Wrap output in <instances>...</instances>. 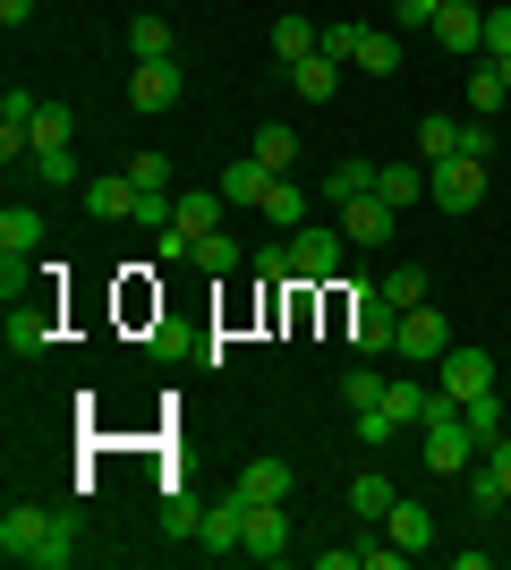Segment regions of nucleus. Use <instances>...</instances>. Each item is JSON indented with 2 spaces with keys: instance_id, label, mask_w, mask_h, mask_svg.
<instances>
[{
  "instance_id": "f257e3e1",
  "label": "nucleus",
  "mask_w": 511,
  "mask_h": 570,
  "mask_svg": "<svg viewBox=\"0 0 511 570\" xmlns=\"http://www.w3.org/2000/svg\"><path fill=\"white\" fill-rule=\"evenodd\" d=\"M0 553L18 570H69L77 562V520H60V511H9L0 520Z\"/></svg>"
},
{
  "instance_id": "f03ea898",
  "label": "nucleus",
  "mask_w": 511,
  "mask_h": 570,
  "mask_svg": "<svg viewBox=\"0 0 511 570\" xmlns=\"http://www.w3.org/2000/svg\"><path fill=\"white\" fill-rule=\"evenodd\" d=\"M435 392H443L452 409L487 401V392H494V357H487V350H469V341H452V350L435 357Z\"/></svg>"
},
{
  "instance_id": "7ed1b4c3",
  "label": "nucleus",
  "mask_w": 511,
  "mask_h": 570,
  "mask_svg": "<svg viewBox=\"0 0 511 570\" xmlns=\"http://www.w3.org/2000/svg\"><path fill=\"white\" fill-rule=\"evenodd\" d=\"M341 256H350V238L341 230H291V282L298 289H324V282H341Z\"/></svg>"
},
{
  "instance_id": "20e7f679",
  "label": "nucleus",
  "mask_w": 511,
  "mask_h": 570,
  "mask_svg": "<svg viewBox=\"0 0 511 570\" xmlns=\"http://www.w3.org/2000/svg\"><path fill=\"white\" fill-rule=\"evenodd\" d=\"M487 179H494V163H469V154H452V163L426 170V196H435L443 214H478V205H487Z\"/></svg>"
},
{
  "instance_id": "39448f33",
  "label": "nucleus",
  "mask_w": 511,
  "mask_h": 570,
  "mask_svg": "<svg viewBox=\"0 0 511 570\" xmlns=\"http://www.w3.org/2000/svg\"><path fill=\"white\" fill-rule=\"evenodd\" d=\"M443 350H452V315H443L435 298L401 315V333H392V357H410V366H435Z\"/></svg>"
},
{
  "instance_id": "423d86ee",
  "label": "nucleus",
  "mask_w": 511,
  "mask_h": 570,
  "mask_svg": "<svg viewBox=\"0 0 511 570\" xmlns=\"http://www.w3.org/2000/svg\"><path fill=\"white\" fill-rule=\"evenodd\" d=\"M478 452H487V443L469 434V417H461V409H443V417H426V469H435V476H461V469H469Z\"/></svg>"
},
{
  "instance_id": "0eeeda50",
  "label": "nucleus",
  "mask_w": 511,
  "mask_h": 570,
  "mask_svg": "<svg viewBox=\"0 0 511 570\" xmlns=\"http://www.w3.org/2000/svg\"><path fill=\"white\" fill-rule=\"evenodd\" d=\"M247 562H291V511L282 502H247Z\"/></svg>"
},
{
  "instance_id": "6e6552de",
  "label": "nucleus",
  "mask_w": 511,
  "mask_h": 570,
  "mask_svg": "<svg viewBox=\"0 0 511 570\" xmlns=\"http://www.w3.org/2000/svg\"><path fill=\"white\" fill-rule=\"evenodd\" d=\"M435 43L461 51V60H469V51H487V9H478V0H443V9H435Z\"/></svg>"
},
{
  "instance_id": "1a4fd4ad",
  "label": "nucleus",
  "mask_w": 511,
  "mask_h": 570,
  "mask_svg": "<svg viewBox=\"0 0 511 570\" xmlns=\"http://www.w3.org/2000/svg\"><path fill=\"white\" fill-rule=\"evenodd\" d=\"M137 205H146V188H137L128 170H102V179H86V214H95V222H137Z\"/></svg>"
},
{
  "instance_id": "9d476101",
  "label": "nucleus",
  "mask_w": 511,
  "mask_h": 570,
  "mask_svg": "<svg viewBox=\"0 0 511 570\" xmlns=\"http://www.w3.org/2000/svg\"><path fill=\"white\" fill-rule=\"evenodd\" d=\"M392 333H401V315H392L375 289H366V298H350V341H358V357H384Z\"/></svg>"
},
{
  "instance_id": "9b49d317",
  "label": "nucleus",
  "mask_w": 511,
  "mask_h": 570,
  "mask_svg": "<svg viewBox=\"0 0 511 570\" xmlns=\"http://www.w3.org/2000/svg\"><path fill=\"white\" fill-rule=\"evenodd\" d=\"M179 86H188V77H179V60H137L128 102H137V111H170V102H179Z\"/></svg>"
},
{
  "instance_id": "f8f14e48",
  "label": "nucleus",
  "mask_w": 511,
  "mask_h": 570,
  "mask_svg": "<svg viewBox=\"0 0 511 570\" xmlns=\"http://www.w3.org/2000/svg\"><path fill=\"white\" fill-rule=\"evenodd\" d=\"M392 222H401V214H392L384 196H350V205H341V238H350V247H384Z\"/></svg>"
},
{
  "instance_id": "ddd939ff",
  "label": "nucleus",
  "mask_w": 511,
  "mask_h": 570,
  "mask_svg": "<svg viewBox=\"0 0 511 570\" xmlns=\"http://www.w3.org/2000/svg\"><path fill=\"white\" fill-rule=\"evenodd\" d=\"M443 409H452V401H443V392H426L417 375L384 383V417H392V426H426V417H443Z\"/></svg>"
},
{
  "instance_id": "4468645a",
  "label": "nucleus",
  "mask_w": 511,
  "mask_h": 570,
  "mask_svg": "<svg viewBox=\"0 0 511 570\" xmlns=\"http://www.w3.org/2000/svg\"><path fill=\"white\" fill-rule=\"evenodd\" d=\"M9 350L18 357L51 350V298H9Z\"/></svg>"
},
{
  "instance_id": "2eb2a0df",
  "label": "nucleus",
  "mask_w": 511,
  "mask_h": 570,
  "mask_svg": "<svg viewBox=\"0 0 511 570\" xmlns=\"http://www.w3.org/2000/svg\"><path fill=\"white\" fill-rule=\"evenodd\" d=\"M230 494L239 502H291V460H247Z\"/></svg>"
},
{
  "instance_id": "dca6fc26",
  "label": "nucleus",
  "mask_w": 511,
  "mask_h": 570,
  "mask_svg": "<svg viewBox=\"0 0 511 570\" xmlns=\"http://www.w3.org/2000/svg\"><path fill=\"white\" fill-rule=\"evenodd\" d=\"M375 170H384V163H366V154H341V163L324 170V205H350V196H375Z\"/></svg>"
},
{
  "instance_id": "f3484780",
  "label": "nucleus",
  "mask_w": 511,
  "mask_h": 570,
  "mask_svg": "<svg viewBox=\"0 0 511 570\" xmlns=\"http://www.w3.org/2000/svg\"><path fill=\"white\" fill-rule=\"evenodd\" d=\"M333 86H341V60H333V51L291 60V95H298V102H333Z\"/></svg>"
},
{
  "instance_id": "a211bd4d",
  "label": "nucleus",
  "mask_w": 511,
  "mask_h": 570,
  "mask_svg": "<svg viewBox=\"0 0 511 570\" xmlns=\"http://www.w3.org/2000/svg\"><path fill=\"white\" fill-rule=\"evenodd\" d=\"M469 494H478V511L511 502V434H494V443H487V476H469Z\"/></svg>"
},
{
  "instance_id": "6ab92c4d",
  "label": "nucleus",
  "mask_w": 511,
  "mask_h": 570,
  "mask_svg": "<svg viewBox=\"0 0 511 570\" xmlns=\"http://www.w3.org/2000/svg\"><path fill=\"white\" fill-rule=\"evenodd\" d=\"M375 196H384L392 214H401V205H426V163H384L375 170Z\"/></svg>"
},
{
  "instance_id": "aec40b11",
  "label": "nucleus",
  "mask_w": 511,
  "mask_h": 570,
  "mask_svg": "<svg viewBox=\"0 0 511 570\" xmlns=\"http://www.w3.org/2000/svg\"><path fill=\"white\" fill-rule=\"evenodd\" d=\"M265 188H273V170L247 154V163H230L222 170V205H265Z\"/></svg>"
},
{
  "instance_id": "412c9836",
  "label": "nucleus",
  "mask_w": 511,
  "mask_h": 570,
  "mask_svg": "<svg viewBox=\"0 0 511 570\" xmlns=\"http://www.w3.org/2000/svg\"><path fill=\"white\" fill-rule=\"evenodd\" d=\"M256 214H265V222H282V230H307V196H298V179H291V170H282V179L265 188V205H256Z\"/></svg>"
},
{
  "instance_id": "4be33fe9",
  "label": "nucleus",
  "mask_w": 511,
  "mask_h": 570,
  "mask_svg": "<svg viewBox=\"0 0 511 570\" xmlns=\"http://www.w3.org/2000/svg\"><path fill=\"white\" fill-rule=\"evenodd\" d=\"M452 154H461V119H435V111H426V119H417V163L435 170V163H452Z\"/></svg>"
},
{
  "instance_id": "5701e85b",
  "label": "nucleus",
  "mask_w": 511,
  "mask_h": 570,
  "mask_svg": "<svg viewBox=\"0 0 511 570\" xmlns=\"http://www.w3.org/2000/svg\"><path fill=\"white\" fill-rule=\"evenodd\" d=\"M392 546H410V553H426L435 546V520H426V502H392Z\"/></svg>"
},
{
  "instance_id": "b1692460",
  "label": "nucleus",
  "mask_w": 511,
  "mask_h": 570,
  "mask_svg": "<svg viewBox=\"0 0 511 570\" xmlns=\"http://www.w3.org/2000/svg\"><path fill=\"white\" fill-rule=\"evenodd\" d=\"M35 247H43V214L9 205V214H0V256H35Z\"/></svg>"
},
{
  "instance_id": "393cba45",
  "label": "nucleus",
  "mask_w": 511,
  "mask_h": 570,
  "mask_svg": "<svg viewBox=\"0 0 511 570\" xmlns=\"http://www.w3.org/2000/svg\"><path fill=\"white\" fill-rule=\"evenodd\" d=\"M273 51H282V69H291V60L324 51V26H307V18H273Z\"/></svg>"
},
{
  "instance_id": "a878e982",
  "label": "nucleus",
  "mask_w": 511,
  "mask_h": 570,
  "mask_svg": "<svg viewBox=\"0 0 511 570\" xmlns=\"http://www.w3.org/2000/svg\"><path fill=\"white\" fill-rule=\"evenodd\" d=\"M247 154H256V163H265L273 179H282V170L298 163V137H291V128H282V119H273V128H256V145H247Z\"/></svg>"
},
{
  "instance_id": "bb28decb",
  "label": "nucleus",
  "mask_w": 511,
  "mask_h": 570,
  "mask_svg": "<svg viewBox=\"0 0 511 570\" xmlns=\"http://www.w3.org/2000/svg\"><path fill=\"white\" fill-rule=\"evenodd\" d=\"M358 69H366V77H392V69H401V35L366 26V35H358Z\"/></svg>"
},
{
  "instance_id": "cd10ccee",
  "label": "nucleus",
  "mask_w": 511,
  "mask_h": 570,
  "mask_svg": "<svg viewBox=\"0 0 511 570\" xmlns=\"http://www.w3.org/2000/svg\"><path fill=\"white\" fill-rule=\"evenodd\" d=\"M375 298H384L392 315H410V307H426V273H384V282H375Z\"/></svg>"
},
{
  "instance_id": "c85d7f7f",
  "label": "nucleus",
  "mask_w": 511,
  "mask_h": 570,
  "mask_svg": "<svg viewBox=\"0 0 511 570\" xmlns=\"http://www.w3.org/2000/svg\"><path fill=\"white\" fill-rule=\"evenodd\" d=\"M196 273H239V238L205 230V238H196Z\"/></svg>"
},
{
  "instance_id": "c756f323",
  "label": "nucleus",
  "mask_w": 511,
  "mask_h": 570,
  "mask_svg": "<svg viewBox=\"0 0 511 570\" xmlns=\"http://www.w3.org/2000/svg\"><path fill=\"white\" fill-rule=\"evenodd\" d=\"M26 163H35L43 188H77V154H69V145H43V154H26Z\"/></svg>"
},
{
  "instance_id": "7c9ffc66",
  "label": "nucleus",
  "mask_w": 511,
  "mask_h": 570,
  "mask_svg": "<svg viewBox=\"0 0 511 570\" xmlns=\"http://www.w3.org/2000/svg\"><path fill=\"white\" fill-rule=\"evenodd\" d=\"M341 401H350V409H384V375H375V366L358 357V366L341 375Z\"/></svg>"
},
{
  "instance_id": "2f4dec72",
  "label": "nucleus",
  "mask_w": 511,
  "mask_h": 570,
  "mask_svg": "<svg viewBox=\"0 0 511 570\" xmlns=\"http://www.w3.org/2000/svg\"><path fill=\"white\" fill-rule=\"evenodd\" d=\"M392 502L401 494H392L384 476H358V485H350V511H358V520H392Z\"/></svg>"
},
{
  "instance_id": "473e14b6",
  "label": "nucleus",
  "mask_w": 511,
  "mask_h": 570,
  "mask_svg": "<svg viewBox=\"0 0 511 570\" xmlns=\"http://www.w3.org/2000/svg\"><path fill=\"white\" fill-rule=\"evenodd\" d=\"M26 137H35V154H43V145H69L77 137V111H69V102H43V119H35Z\"/></svg>"
},
{
  "instance_id": "72a5a7b5",
  "label": "nucleus",
  "mask_w": 511,
  "mask_h": 570,
  "mask_svg": "<svg viewBox=\"0 0 511 570\" xmlns=\"http://www.w3.org/2000/svg\"><path fill=\"white\" fill-rule=\"evenodd\" d=\"M170 222H179V230H196V238L222 230V188H214V196H179V214H170Z\"/></svg>"
},
{
  "instance_id": "f704fd0d",
  "label": "nucleus",
  "mask_w": 511,
  "mask_h": 570,
  "mask_svg": "<svg viewBox=\"0 0 511 570\" xmlns=\"http://www.w3.org/2000/svg\"><path fill=\"white\" fill-rule=\"evenodd\" d=\"M128 51H137V60H170V26L163 18H128Z\"/></svg>"
},
{
  "instance_id": "c9c22d12",
  "label": "nucleus",
  "mask_w": 511,
  "mask_h": 570,
  "mask_svg": "<svg viewBox=\"0 0 511 570\" xmlns=\"http://www.w3.org/2000/svg\"><path fill=\"white\" fill-rule=\"evenodd\" d=\"M469 102H478V111H503V102H511V86H503V69H494V60H487V69H469Z\"/></svg>"
},
{
  "instance_id": "e433bc0d",
  "label": "nucleus",
  "mask_w": 511,
  "mask_h": 570,
  "mask_svg": "<svg viewBox=\"0 0 511 570\" xmlns=\"http://www.w3.org/2000/svg\"><path fill=\"white\" fill-rule=\"evenodd\" d=\"M35 119H43V95H35V86H9V95H0V128H35Z\"/></svg>"
},
{
  "instance_id": "4c0bfd02",
  "label": "nucleus",
  "mask_w": 511,
  "mask_h": 570,
  "mask_svg": "<svg viewBox=\"0 0 511 570\" xmlns=\"http://www.w3.org/2000/svg\"><path fill=\"white\" fill-rule=\"evenodd\" d=\"M443 0H392V35H435Z\"/></svg>"
},
{
  "instance_id": "58836bf2",
  "label": "nucleus",
  "mask_w": 511,
  "mask_h": 570,
  "mask_svg": "<svg viewBox=\"0 0 511 570\" xmlns=\"http://www.w3.org/2000/svg\"><path fill=\"white\" fill-rule=\"evenodd\" d=\"M461 417H469V434H478V443H494V434H503V392H487V401H469Z\"/></svg>"
},
{
  "instance_id": "ea45409f",
  "label": "nucleus",
  "mask_w": 511,
  "mask_h": 570,
  "mask_svg": "<svg viewBox=\"0 0 511 570\" xmlns=\"http://www.w3.org/2000/svg\"><path fill=\"white\" fill-rule=\"evenodd\" d=\"M154 256H163V264H196V230L163 222V230H154Z\"/></svg>"
},
{
  "instance_id": "a19ab883",
  "label": "nucleus",
  "mask_w": 511,
  "mask_h": 570,
  "mask_svg": "<svg viewBox=\"0 0 511 570\" xmlns=\"http://www.w3.org/2000/svg\"><path fill=\"white\" fill-rule=\"evenodd\" d=\"M461 154H469V163H494V119H487V111L461 119Z\"/></svg>"
},
{
  "instance_id": "79ce46f5",
  "label": "nucleus",
  "mask_w": 511,
  "mask_h": 570,
  "mask_svg": "<svg viewBox=\"0 0 511 570\" xmlns=\"http://www.w3.org/2000/svg\"><path fill=\"white\" fill-rule=\"evenodd\" d=\"M128 179H137L146 196H170V163H163V154H137V163H128Z\"/></svg>"
},
{
  "instance_id": "37998d69",
  "label": "nucleus",
  "mask_w": 511,
  "mask_h": 570,
  "mask_svg": "<svg viewBox=\"0 0 511 570\" xmlns=\"http://www.w3.org/2000/svg\"><path fill=\"white\" fill-rule=\"evenodd\" d=\"M358 35H366L358 18H341V26H324V51H333L341 69H350V60H358Z\"/></svg>"
},
{
  "instance_id": "c03bdc74",
  "label": "nucleus",
  "mask_w": 511,
  "mask_h": 570,
  "mask_svg": "<svg viewBox=\"0 0 511 570\" xmlns=\"http://www.w3.org/2000/svg\"><path fill=\"white\" fill-rule=\"evenodd\" d=\"M350 417H358V443H366V452H384V443H392V417H384V409H350Z\"/></svg>"
},
{
  "instance_id": "a18cd8bd",
  "label": "nucleus",
  "mask_w": 511,
  "mask_h": 570,
  "mask_svg": "<svg viewBox=\"0 0 511 570\" xmlns=\"http://www.w3.org/2000/svg\"><path fill=\"white\" fill-rule=\"evenodd\" d=\"M503 51H511V9L494 0V9H487V60H503Z\"/></svg>"
},
{
  "instance_id": "49530a36",
  "label": "nucleus",
  "mask_w": 511,
  "mask_h": 570,
  "mask_svg": "<svg viewBox=\"0 0 511 570\" xmlns=\"http://www.w3.org/2000/svg\"><path fill=\"white\" fill-rule=\"evenodd\" d=\"M401 562H417L410 546H358V570H401Z\"/></svg>"
},
{
  "instance_id": "de8ad7c7",
  "label": "nucleus",
  "mask_w": 511,
  "mask_h": 570,
  "mask_svg": "<svg viewBox=\"0 0 511 570\" xmlns=\"http://www.w3.org/2000/svg\"><path fill=\"white\" fill-rule=\"evenodd\" d=\"M163 528H170V537H196V528H205V511H196V502L179 494V502H170V511H163Z\"/></svg>"
},
{
  "instance_id": "09e8293b",
  "label": "nucleus",
  "mask_w": 511,
  "mask_h": 570,
  "mask_svg": "<svg viewBox=\"0 0 511 570\" xmlns=\"http://www.w3.org/2000/svg\"><path fill=\"white\" fill-rule=\"evenodd\" d=\"M26 18H35V0H0V26H9V35H18Z\"/></svg>"
},
{
  "instance_id": "8fccbe9b",
  "label": "nucleus",
  "mask_w": 511,
  "mask_h": 570,
  "mask_svg": "<svg viewBox=\"0 0 511 570\" xmlns=\"http://www.w3.org/2000/svg\"><path fill=\"white\" fill-rule=\"evenodd\" d=\"M494 69H503V86H511V51H503V60H494Z\"/></svg>"
}]
</instances>
